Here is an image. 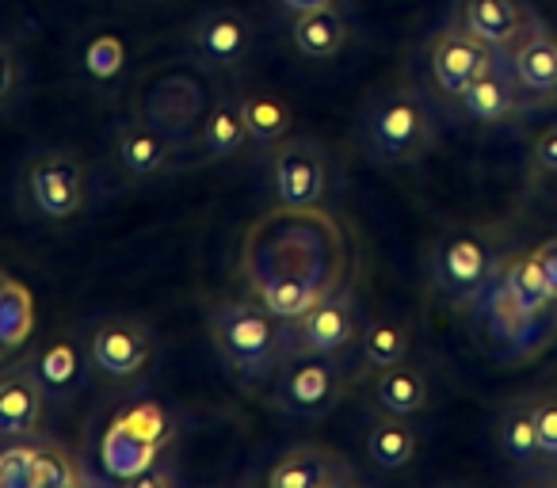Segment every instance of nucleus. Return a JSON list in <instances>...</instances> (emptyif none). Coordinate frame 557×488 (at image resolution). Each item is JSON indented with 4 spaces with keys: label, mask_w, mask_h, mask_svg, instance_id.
<instances>
[{
    "label": "nucleus",
    "mask_w": 557,
    "mask_h": 488,
    "mask_svg": "<svg viewBox=\"0 0 557 488\" xmlns=\"http://www.w3.org/2000/svg\"><path fill=\"white\" fill-rule=\"evenodd\" d=\"M210 340L233 371L245 378H260L287 351V325L271 317L263 305L222 302L210 317Z\"/></svg>",
    "instance_id": "1"
},
{
    "label": "nucleus",
    "mask_w": 557,
    "mask_h": 488,
    "mask_svg": "<svg viewBox=\"0 0 557 488\" xmlns=\"http://www.w3.org/2000/svg\"><path fill=\"white\" fill-rule=\"evenodd\" d=\"M367 153L382 164H409L432 149L435 141V118L428 111V103L409 88L386 92L371 103V111L363 115L359 126Z\"/></svg>",
    "instance_id": "2"
},
{
    "label": "nucleus",
    "mask_w": 557,
    "mask_h": 488,
    "mask_svg": "<svg viewBox=\"0 0 557 488\" xmlns=\"http://www.w3.org/2000/svg\"><path fill=\"white\" fill-rule=\"evenodd\" d=\"M176 435V420L161 409L157 401H138L131 409H123L111 427L103 431L100 442V462L115 480H131L134 473H141L146 465H153L161 458V450Z\"/></svg>",
    "instance_id": "3"
},
{
    "label": "nucleus",
    "mask_w": 557,
    "mask_h": 488,
    "mask_svg": "<svg viewBox=\"0 0 557 488\" xmlns=\"http://www.w3.org/2000/svg\"><path fill=\"white\" fill-rule=\"evenodd\" d=\"M344 393V371L336 355H295L275 381V409L295 420H318L336 409Z\"/></svg>",
    "instance_id": "4"
},
{
    "label": "nucleus",
    "mask_w": 557,
    "mask_h": 488,
    "mask_svg": "<svg viewBox=\"0 0 557 488\" xmlns=\"http://www.w3.org/2000/svg\"><path fill=\"white\" fill-rule=\"evenodd\" d=\"M496 272L493 245L478 229H455L440 237L432 252V279L447 298H473L478 290L488 287Z\"/></svg>",
    "instance_id": "5"
},
{
    "label": "nucleus",
    "mask_w": 557,
    "mask_h": 488,
    "mask_svg": "<svg viewBox=\"0 0 557 488\" xmlns=\"http://www.w3.org/2000/svg\"><path fill=\"white\" fill-rule=\"evenodd\" d=\"M271 187L283 207H318L329 187V153L321 141L283 138L271 146Z\"/></svg>",
    "instance_id": "6"
},
{
    "label": "nucleus",
    "mask_w": 557,
    "mask_h": 488,
    "mask_svg": "<svg viewBox=\"0 0 557 488\" xmlns=\"http://www.w3.org/2000/svg\"><path fill=\"white\" fill-rule=\"evenodd\" d=\"M256 42V27L237 9H207L187 27V47L195 62L210 73H237L248 62Z\"/></svg>",
    "instance_id": "7"
},
{
    "label": "nucleus",
    "mask_w": 557,
    "mask_h": 488,
    "mask_svg": "<svg viewBox=\"0 0 557 488\" xmlns=\"http://www.w3.org/2000/svg\"><path fill=\"white\" fill-rule=\"evenodd\" d=\"M359 336L356 302L348 290H333L302 317L287 321V351L290 355H341Z\"/></svg>",
    "instance_id": "8"
},
{
    "label": "nucleus",
    "mask_w": 557,
    "mask_h": 488,
    "mask_svg": "<svg viewBox=\"0 0 557 488\" xmlns=\"http://www.w3.org/2000/svg\"><path fill=\"white\" fill-rule=\"evenodd\" d=\"M27 191H32V202L42 217L70 222L85 210L88 179L70 153H39L27 164Z\"/></svg>",
    "instance_id": "9"
},
{
    "label": "nucleus",
    "mask_w": 557,
    "mask_h": 488,
    "mask_svg": "<svg viewBox=\"0 0 557 488\" xmlns=\"http://www.w3.org/2000/svg\"><path fill=\"white\" fill-rule=\"evenodd\" d=\"M149 355H153V336L134 317H111L88 336V359L103 378H134L149 363Z\"/></svg>",
    "instance_id": "10"
},
{
    "label": "nucleus",
    "mask_w": 557,
    "mask_h": 488,
    "mask_svg": "<svg viewBox=\"0 0 557 488\" xmlns=\"http://www.w3.org/2000/svg\"><path fill=\"white\" fill-rule=\"evenodd\" d=\"M496 65V50L488 42L473 39L462 27H447L435 35L432 42V80L443 96L458 100L462 88L470 80H478L481 73H488Z\"/></svg>",
    "instance_id": "11"
},
{
    "label": "nucleus",
    "mask_w": 557,
    "mask_h": 488,
    "mask_svg": "<svg viewBox=\"0 0 557 488\" xmlns=\"http://www.w3.org/2000/svg\"><path fill=\"white\" fill-rule=\"evenodd\" d=\"M356 480L359 473L348 465V458L329 447H318V442L283 450L268 470L271 488H348Z\"/></svg>",
    "instance_id": "12"
},
{
    "label": "nucleus",
    "mask_w": 557,
    "mask_h": 488,
    "mask_svg": "<svg viewBox=\"0 0 557 488\" xmlns=\"http://www.w3.org/2000/svg\"><path fill=\"white\" fill-rule=\"evenodd\" d=\"M202 115H207V96H202L199 80H191L187 73H164L161 80H153L146 103H141V118L169 130L172 138H187V130Z\"/></svg>",
    "instance_id": "13"
},
{
    "label": "nucleus",
    "mask_w": 557,
    "mask_h": 488,
    "mask_svg": "<svg viewBox=\"0 0 557 488\" xmlns=\"http://www.w3.org/2000/svg\"><path fill=\"white\" fill-rule=\"evenodd\" d=\"M508 73L519 85V92L546 100L557 96V39L542 24H527V32L511 42Z\"/></svg>",
    "instance_id": "14"
},
{
    "label": "nucleus",
    "mask_w": 557,
    "mask_h": 488,
    "mask_svg": "<svg viewBox=\"0 0 557 488\" xmlns=\"http://www.w3.org/2000/svg\"><path fill=\"white\" fill-rule=\"evenodd\" d=\"M180 149V138H172L169 130H161L149 118H131L115 130V157L123 161L126 172L134 176H157L172 164Z\"/></svg>",
    "instance_id": "15"
},
{
    "label": "nucleus",
    "mask_w": 557,
    "mask_h": 488,
    "mask_svg": "<svg viewBox=\"0 0 557 488\" xmlns=\"http://www.w3.org/2000/svg\"><path fill=\"white\" fill-rule=\"evenodd\" d=\"M531 16L519 0H462L458 4V27L473 39L488 42L493 50H504L527 32Z\"/></svg>",
    "instance_id": "16"
},
{
    "label": "nucleus",
    "mask_w": 557,
    "mask_h": 488,
    "mask_svg": "<svg viewBox=\"0 0 557 488\" xmlns=\"http://www.w3.org/2000/svg\"><path fill=\"white\" fill-rule=\"evenodd\" d=\"M47 404V386L35 366L0 374V435H35Z\"/></svg>",
    "instance_id": "17"
},
{
    "label": "nucleus",
    "mask_w": 557,
    "mask_h": 488,
    "mask_svg": "<svg viewBox=\"0 0 557 488\" xmlns=\"http://www.w3.org/2000/svg\"><path fill=\"white\" fill-rule=\"evenodd\" d=\"M290 42L310 62H329L348 42V16L341 12V4L298 12V16H290Z\"/></svg>",
    "instance_id": "18"
},
{
    "label": "nucleus",
    "mask_w": 557,
    "mask_h": 488,
    "mask_svg": "<svg viewBox=\"0 0 557 488\" xmlns=\"http://www.w3.org/2000/svg\"><path fill=\"white\" fill-rule=\"evenodd\" d=\"M458 108L470 118H478V123H508L511 115L523 111V100H519V85L511 80V73L493 65V70L481 73L478 80H470L462 88Z\"/></svg>",
    "instance_id": "19"
},
{
    "label": "nucleus",
    "mask_w": 557,
    "mask_h": 488,
    "mask_svg": "<svg viewBox=\"0 0 557 488\" xmlns=\"http://www.w3.org/2000/svg\"><path fill=\"white\" fill-rule=\"evenodd\" d=\"M363 447H367V458L371 465L386 473H397L417 458V427L409 424V416H397V412H379V416L367 424V435H363Z\"/></svg>",
    "instance_id": "20"
},
{
    "label": "nucleus",
    "mask_w": 557,
    "mask_h": 488,
    "mask_svg": "<svg viewBox=\"0 0 557 488\" xmlns=\"http://www.w3.org/2000/svg\"><path fill=\"white\" fill-rule=\"evenodd\" d=\"M240 115H245V130L256 146H278L290 134V126H295L290 103L278 92H268V88L240 96Z\"/></svg>",
    "instance_id": "21"
},
{
    "label": "nucleus",
    "mask_w": 557,
    "mask_h": 488,
    "mask_svg": "<svg viewBox=\"0 0 557 488\" xmlns=\"http://www.w3.org/2000/svg\"><path fill=\"white\" fill-rule=\"evenodd\" d=\"M374 404L382 412H397V416H417L428 404V378L409 363L382 366L374 378Z\"/></svg>",
    "instance_id": "22"
},
{
    "label": "nucleus",
    "mask_w": 557,
    "mask_h": 488,
    "mask_svg": "<svg viewBox=\"0 0 557 488\" xmlns=\"http://www.w3.org/2000/svg\"><path fill=\"white\" fill-rule=\"evenodd\" d=\"M500 283L527 313H539V317H546V313L557 305V298H554V290H549L546 275H542L534 252H519V256H511L508 264L500 267Z\"/></svg>",
    "instance_id": "23"
},
{
    "label": "nucleus",
    "mask_w": 557,
    "mask_h": 488,
    "mask_svg": "<svg viewBox=\"0 0 557 488\" xmlns=\"http://www.w3.org/2000/svg\"><path fill=\"white\" fill-rule=\"evenodd\" d=\"M199 141H202V153L210 161H222V157H233L240 146L248 141V130H245V115H240V100H222L202 115V130H199Z\"/></svg>",
    "instance_id": "24"
},
{
    "label": "nucleus",
    "mask_w": 557,
    "mask_h": 488,
    "mask_svg": "<svg viewBox=\"0 0 557 488\" xmlns=\"http://www.w3.org/2000/svg\"><path fill=\"white\" fill-rule=\"evenodd\" d=\"M496 439H500V450L516 465L539 462L542 450H539V431H534L531 401H519V404H511V409L504 412L500 424H496Z\"/></svg>",
    "instance_id": "25"
},
{
    "label": "nucleus",
    "mask_w": 557,
    "mask_h": 488,
    "mask_svg": "<svg viewBox=\"0 0 557 488\" xmlns=\"http://www.w3.org/2000/svg\"><path fill=\"white\" fill-rule=\"evenodd\" d=\"M485 321H488V328H493V336H500V340H508V343H523L527 336L539 328V313H527L523 305L504 290L500 279L493 283V290H488V298H485Z\"/></svg>",
    "instance_id": "26"
},
{
    "label": "nucleus",
    "mask_w": 557,
    "mask_h": 488,
    "mask_svg": "<svg viewBox=\"0 0 557 488\" xmlns=\"http://www.w3.org/2000/svg\"><path fill=\"white\" fill-rule=\"evenodd\" d=\"M81 371H85V355H81V343L70 340V336L47 343V348L39 351V359H35V374L42 378V386L58 389V393L77 386Z\"/></svg>",
    "instance_id": "27"
},
{
    "label": "nucleus",
    "mask_w": 557,
    "mask_h": 488,
    "mask_svg": "<svg viewBox=\"0 0 557 488\" xmlns=\"http://www.w3.org/2000/svg\"><path fill=\"white\" fill-rule=\"evenodd\" d=\"M363 363L382 371V366H394L409 359V328L394 317H379L363 328Z\"/></svg>",
    "instance_id": "28"
},
{
    "label": "nucleus",
    "mask_w": 557,
    "mask_h": 488,
    "mask_svg": "<svg viewBox=\"0 0 557 488\" xmlns=\"http://www.w3.org/2000/svg\"><path fill=\"white\" fill-rule=\"evenodd\" d=\"M85 485L77 458L58 442H35L32 462V488H77Z\"/></svg>",
    "instance_id": "29"
},
{
    "label": "nucleus",
    "mask_w": 557,
    "mask_h": 488,
    "mask_svg": "<svg viewBox=\"0 0 557 488\" xmlns=\"http://www.w3.org/2000/svg\"><path fill=\"white\" fill-rule=\"evenodd\" d=\"M32 295L20 283H12L9 275H0V348L9 351L24 343V336L32 333Z\"/></svg>",
    "instance_id": "30"
},
{
    "label": "nucleus",
    "mask_w": 557,
    "mask_h": 488,
    "mask_svg": "<svg viewBox=\"0 0 557 488\" xmlns=\"http://www.w3.org/2000/svg\"><path fill=\"white\" fill-rule=\"evenodd\" d=\"M123 65H126V47H123V39H119V35L103 32L85 47V73L92 80H100V85L115 80L119 73H123Z\"/></svg>",
    "instance_id": "31"
},
{
    "label": "nucleus",
    "mask_w": 557,
    "mask_h": 488,
    "mask_svg": "<svg viewBox=\"0 0 557 488\" xmlns=\"http://www.w3.org/2000/svg\"><path fill=\"white\" fill-rule=\"evenodd\" d=\"M35 442H12L0 450V488H32Z\"/></svg>",
    "instance_id": "32"
},
{
    "label": "nucleus",
    "mask_w": 557,
    "mask_h": 488,
    "mask_svg": "<svg viewBox=\"0 0 557 488\" xmlns=\"http://www.w3.org/2000/svg\"><path fill=\"white\" fill-rule=\"evenodd\" d=\"M534 431H539L542 458H557V393H542L531 401Z\"/></svg>",
    "instance_id": "33"
},
{
    "label": "nucleus",
    "mask_w": 557,
    "mask_h": 488,
    "mask_svg": "<svg viewBox=\"0 0 557 488\" xmlns=\"http://www.w3.org/2000/svg\"><path fill=\"white\" fill-rule=\"evenodd\" d=\"M20 88V58L9 42H0V103H9Z\"/></svg>",
    "instance_id": "34"
},
{
    "label": "nucleus",
    "mask_w": 557,
    "mask_h": 488,
    "mask_svg": "<svg viewBox=\"0 0 557 488\" xmlns=\"http://www.w3.org/2000/svg\"><path fill=\"white\" fill-rule=\"evenodd\" d=\"M531 161L539 172H557V126H549V130H542L539 138H534Z\"/></svg>",
    "instance_id": "35"
},
{
    "label": "nucleus",
    "mask_w": 557,
    "mask_h": 488,
    "mask_svg": "<svg viewBox=\"0 0 557 488\" xmlns=\"http://www.w3.org/2000/svg\"><path fill=\"white\" fill-rule=\"evenodd\" d=\"M126 485H131V488H169V485H176V473L164 470L161 458H157L153 465H146L141 473H134V477L126 480Z\"/></svg>",
    "instance_id": "36"
},
{
    "label": "nucleus",
    "mask_w": 557,
    "mask_h": 488,
    "mask_svg": "<svg viewBox=\"0 0 557 488\" xmlns=\"http://www.w3.org/2000/svg\"><path fill=\"white\" fill-rule=\"evenodd\" d=\"M534 260H539L542 275H546L549 290H554V298H557V237L542 240L539 249H534Z\"/></svg>",
    "instance_id": "37"
},
{
    "label": "nucleus",
    "mask_w": 557,
    "mask_h": 488,
    "mask_svg": "<svg viewBox=\"0 0 557 488\" xmlns=\"http://www.w3.org/2000/svg\"><path fill=\"white\" fill-rule=\"evenodd\" d=\"M283 9L290 12V16H298V12H313V9H329V4H336V0H278Z\"/></svg>",
    "instance_id": "38"
}]
</instances>
